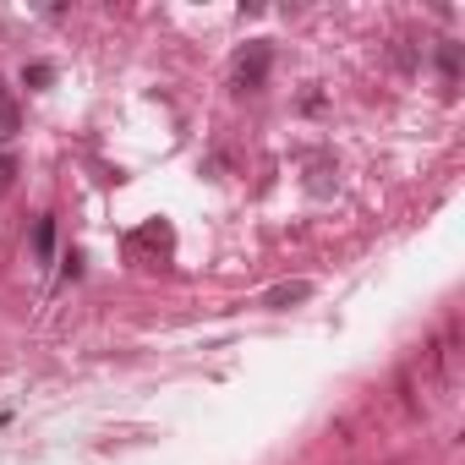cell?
I'll return each instance as SVG.
<instances>
[{"mask_svg": "<svg viewBox=\"0 0 465 465\" xmlns=\"http://www.w3.org/2000/svg\"><path fill=\"white\" fill-rule=\"evenodd\" d=\"M230 83H236L242 94L263 88V83H269V45H247V50L236 55V72H230Z\"/></svg>", "mask_w": 465, "mask_h": 465, "instance_id": "6da1fadb", "label": "cell"}, {"mask_svg": "<svg viewBox=\"0 0 465 465\" xmlns=\"http://www.w3.org/2000/svg\"><path fill=\"white\" fill-rule=\"evenodd\" d=\"M307 296H312V285H307V280H291V285H274V291L263 296V307L291 312V307H296V302H307Z\"/></svg>", "mask_w": 465, "mask_h": 465, "instance_id": "7a4b0ae2", "label": "cell"}, {"mask_svg": "<svg viewBox=\"0 0 465 465\" xmlns=\"http://www.w3.org/2000/svg\"><path fill=\"white\" fill-rule=\"evenodd\" d=\"M17 132H23V110H17V99L6 88H0V143H12Z\"/></svg>", "mask_w": 465, "mask_h": 465, "instance_id": "3957f363", "label": "cell"}, {"mask_svg": "<svg viewBox=\"0 0 465 465\" xmlns=\"http://www.w3.org/2000/svg\"><path fill=\"white\" fill-rule=\"evenodd\" d=\"M34 252H39V258H55V224H50V219L34 224Z\"/></svg>", "mask_w": 465, "mask_h": 465, "instance_id": "277c9868", "label": "cell"}, {"mask_svg": "<svg viewBox=\"0 0 465 465\" xmlns=\"http://www.w3.org/2000/svg\"><path fill=\"white\" fill-rule=\"evenodd\" d=\"M23 83H28V88H45V83H55V66L34 61V66H23Z\"/></svg>", "mask_w": 465, "mask_h": 465, "instance_id": "5b68a950", "label": "cell"}, {"mask_svg": "<svg viewBox=\"0 0 465 465\" xmlns=\"http://www.w3.org/2000/svg\"><path fill=\"white\" fill-rule=\"evenodd\" d=\"M12 175H17V164H12L6 153H0V192H6V186H12Z\"/></svg>", "mask_w": 465, "mask_h": 465, "instance_id": "8992f818", "label": "cell"}]
</instances>
